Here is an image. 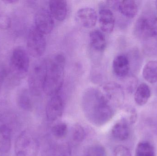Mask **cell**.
<instances>
[{"mask_svg":"<svg viewBox=\"0 0 157 156\" xmlns=\"http://www.w3.org/2000/svg\"><path fill=\"white\" fill-rule=\"evenodd\" d=\"M135 33L140 38H147L155 35L154 20L148 17H140L136 23L134 27Z\"/></svg>","mask_w":157,"mask_h":156,"instance_id":"10","label":"cell"},{"mask_svg":"<svg viewBox=\"0 0 157 156\" xmlns=\"http://www.w3.org/2000/svg\"><path fill=\"white\" fill-rule=\"evenodd\" d=\"M2 2L5 4H15L18 2V1H16V0H6V1H2Z\"/></svg>","mask_w":157,"mask_h":156,"instance_id":"30","label":"cell"},{"mask_svg":"<svg viewBox=\"0 0 157 156\" xmlns=\"http://www.w3.org/2000/svg\"><path fill=\"white\" fill-rule=\"evenodd\" d=\"M54 25V19L50 12L45 9L38 11L35 16L34 26L38 31L43 34H48L52 32Z\"/></svg>","mask_w":157,"mask_h":156,"instance_id":"7","label":"cell"},{"mask_svg":"<svg viewBox=\"0 0 157 156\" xmlns=\"http://www.w3.org/2000/svg\"><path fill=\"white\" fill-rule=\"evenodd\" d=\"M54 156H72L69 145L67 143L58 145L54 149Z\"/></svg>","mask_w":157,"mask_h":156,"instance_id":"27","label":"cell"},{"mask_svg":"<svg viewBox=\"0 0 157 156\" xmlns=\"http://www.w3.org/2000/svg\"><path fill=\"white\" fill-rule=\"evenodd\" d=\"M2 4L0 1V29L6 30L11 27V20Z\"/></svg>","mask_w":157,"mask_h":156,"instance_id":"23","label":"cell"},{"mask_svg":"<svg viewBox=\"0 0 157 156\" xmlns=\"http://www.w3.org/2000/svg\"><path fill=\"white\" fill-rule=\"evenodd\" d=\"M64 102L59 94L52 96L47 104L46 109L47 119L51 122L59 119L63 114Z\"/></svg>","mask_w":157,"mask_h":156,"instance_id":"8","label":"cell"},{"mask_svg":"<svg viewBox=\"0 0 157 156\" xmlns=\"http://www.w3.org/2000/svg\"><path fill=\"white\" fill-rule=\"evenodd\" d=\"M155 4L156 8L157 10V1H156L155 3Z\"/></svg>","mask_w":157,"mask_h":156,"instance_id":"32","label":"cell"},{"mask_svg":"<svg viewBox=\"0 0 157 156\" xmlns=\"http://www.w3.org/2000/svg\"><path fill=\"white\" fill-rule=\"evenodd\" d=\"M112 156H132V154L127 147L121 145L115 148Z\"/></svg>","mask_w":157,"mask_h":156,"instance_id":"28","label":"cell"},{"mask_svg":"<svg viewBox=\"0 0 157 156\" xmlns=\"http://www.w3.org/2000/svg\"><path fill=\"white\" fill-rule=\"evenodd\" d=\"M143 76L146 81L150 83L157 82V61L151 60L148 61L144 67Z\"/></svg>","mask_w":157,"mask_h":156,"instance_id":"20","label":"cell"},{"mask_svg":"<svg viewBox=\"0 0 157 156\" xmlns=\"http://www.w3.org/2000/svg\"><path fill=\"white\" fill-rule=\"evenodd\" d=\"M10 67L14 77L23 79L27 75L29 68V58L27 52L21 47L13 50L10 59Z\"/></svg>","mask_w":157,"mask_h":156,"instance_id":"3","label":"cell"},{"mask_svg":"<svg viewBox=\"0 0 157 156\" xmlns=\"http://www.w3.org/2000/svg\"><path fill=\"white\" fill-rule=\"evenodd\" d=\"M99 23L102 32H112L115 24V18L111 10L105 6H101L99 11Z\"/></svg>","mask_w":157,"mask_h":156,"instance_id":"11","label":"cell"},{"mask_svg":"<svg viewBox=\"0 0 157 156\" xmlns=\"http://www.w3.org/2000/svg\"><path fill=\"white\" fill-rule=\"evenodd\" d=\"M6 77V72L4 71L0 70V91Z\"/></svg>","mask_w":157,"mask_h":156,"instance_id":"29","label":"cell"},{"mask_svg":"<svg viewBox=\"0 0 157 156\" xmlns=\"http://www.w3.org/2000/svg\"><path fill=\"white\" fill-rule=\"evenodd\" d=\"M82 107L91 123L100 126L109 122L114 115L113 106L103 93L95 88L86 90L82 97Z\"/></svg>","mask_w":157,"mask_h":156,"instance_id":"1","label":"cell"},{"mask_svg":"<svg viewBox=\"0 0 157 156\" xmlns=\"http://www.w3.org/2000/svg\"><path fill=\"white\" fill-rule=\"evenodd\" d=\"M90 43L92 48L97 51H103L106 47V40L104 34L99 30H94L89 35Z\"/></svg>","mask_w":157,"mask_h":156,"instance_id":"18","label":"cell"},{"mask_svg":"<svg viewBox=\"0 0 157 156\" xmlns=\"http://www.w3.org/2000/svg\"><path fill=\"white\" fill-rule=\"evenodd\" d=\"M12 127L7 123L0 124V152L8 153L12 144Z\"/></svg>","mask_w":157,"mask_h":156,"instance_id":"14","label":"cell"},{"mask_svg":"<svg viewBox=\"0 0 157 156\" xmlns=\"http://www.w3.org/2000/svg\"><path fill=\"white\" fill-rule=\"evenodd\" d=\"M75 20L80 25L85 28H92L96 25L98 15L96 11L90 7L79 9L75 14Z\"/></svg>","mask_w":157,"mask_h":156,"instance_id":"9","label":"cell"},{"mask_svg":"<svg viewBox=\"0 0 157 156\" xmlns=\"http://www.w3.org/2000/svg\"><path fill=\"white\" fill-rule=\"evenodd\" d=\"M154 27H155V35H157V18L154 20Z\"/></svg>","mask_w":157,"mask_h":156,"instance_id":"31","label":"cell"},{"mask_svg":"<svg viewBox=\"0 0 157 156\" xmlns=\"http://www.w3.org/2000/svg\"><path fill=\"white\" fill-rule=\"evenodd\" d=\"M72 136L74 142L77 143L83 142L85 137V132L84 128L78 124H75L73 128Z\"/></svg>","mask_w":157,"mask_h":156,"instance_id":"26","label":"cell"},{"mask_svg":"<svg viewBox=\"0 0 157 156\" xmlns=\"http://www.w3.org/2000/svg\"><path fill=\"white\" fill-rule=\"evenodd\" d=\"M104 93L112 105L118 104L121 101L123 97L122 89L119 84L111 82L104 88Z\"/></svg>","mask_w":157,"mask_h":156,"instance_id":"13","label":"cell"},{"mask_svg":"<svg viewBox=\"0 0 157 156\" xmlns=\"http://www.w3.org/2000/svg\"><path fill=\"white\" fill-rule=\"evenodd\" d=\"M85 156H107V152L102 146L94 145L87 149Z\"/></svg>","mask_w":157,"mask_h":156,"instance_id":"24","label":"cell"},{"mask_svg":"<svg viewBox=\"0 0 157 156\" xmlns=\"http://www.w3.org/2000/svg\"><path fill=\"white\" fill-rule=\"evenodd\" d=\"M50 13L55 19L59 21L65 20L68 12V5L64 0H52L50 1Z\"/></svg>","mask_w":157,"mask_h":156,"instance_id":"15","label":"cell"},{"mask_svg":"<svg viewBox=\"0 0 157 156\" xmlns=\"http://www.w3.org/2000/svg\"><path fill=\"white\" fill-rule=\"evenodd\" d=\"M27 47L29 53L35 58L40 57L46 50V39L45 35L40 33L34 26L29 30L27 37Z\"/></svg>","mask_w":157,"mask_h":156,"instance_id":"6","label":"cell"},{"mask_svg":"<svg viewBox=\"0 0 157 156\" xmlns=\"http://www.w3.org/2000/svg\"><path fill=\"white\" fill-rule=\"evenodd\" d=\"M151 96V90L149 86L142 83L137 87L134 94L136 103L139 106H144L147 103Z\"/></svg>","mask_w":157,"mask_h":156,"instance_id":"19","label":"cell"},{"mask_svg":"<svg viewBox=\"0 0 157 156\" xmlns=\"http://www.w3.org/2000/svg\"><path fill=\"white\" fill-rule=\"evenodd\" d=\"M153 146L147 142H141L136 146L135 156H155Z\"/></svg>","mask_w":157,"mask_h":156,"instance_id":"22","label":"cell"},{"mask_svg":"<svg viewBox=\"0 0 157 156\" xmlns=\"http://www.w3.org/2000/svg\"><path fill=\"white\" fill-rule=\"evenodd\" d=\"M117 6L121 13L128 18H133L138 13L136 2L132 0L118 1Z\"/></svg>","mask_w":157,"mask_h":156,"instance_id":"17","label":"cell"},{"mask_svg":"<svg viewBox=\"0 0 157 156\" xmlns=\"http://www.w3.org/2000/svg\"><path fill=\"white\" fill-rule=\"evenodd\" d=\"M130 125L125 119L122 118L113 127V136L118 141H124L127 140L130 134Z\"/></svg>","mask_w":157,"mask_h":156,"instance_id":"16","label":"cell"},{"mask_svg":"<svg viewBox=\"0 0 157 156\" xmlns=\"http://www.w3.org/2000/svg\"><path fill=\"white\" fill-rule=\"evenodd\" d=\"M39 145L37 140L27 131H23L16 140L15 152L16 156H36Z\"/></svg>","mask_w":157,"mask_h":156,"instance_id":"5","label":"cell"},{"mask_svg":"<svg viewBox=\"0 0 157 156\" xmlns=\"http://www.w3.org/2000/svg\"><path fill=\"white\" fill-rule=\"evenodd\" d=\"M112 67L113 70L116 76L124 78L128 75L130 71L129 59L124 55H118L113 60Z\"/></svg>","mask_w":157,"mask_h":156,"instance_id":"12","label":"cell"},{"mask_svg":"<svg viewBox=\"0 0 157 156\" xmlns=\"http://www.w3.org/2000/svg\"><path fill=\"white\" fill-rule=\"evenodd\" d=\"M47 59L36 63L31 69L28 78L30 93L35 96L40 95L43 92V84L46 74Z\"/></svg>","mask_w":157,"mask_h":156,"instance_id":"4","label":"cell"},{"mask_svg":"<svg viewBox=\"0 0 157 156\" xmlns=\"http://www.w3.org/2000/svg\"><path fill=\"white\" fill-rule=\"evenodd\" d=\"M53 136L56 138L61 139L66 136L68 132V126L64 123L55 125L52 129Z\"/></svg>","mask_w":157,"mask_h":156,"instance_id":"25","label":"cell"},{"mask_svg":"<svg viewBox=\"0 0 157 156\" xmlns=\"http://www.w3.org/2000/svg\"><path fill=\"white\" fill-rule=\"evenodd\" d=\"M18 107L27 111H30L33 109V102L28 91L24 90L18 94L17 99Z\"/></svg>","mask_w":157,"mask_h":156,"instance_id":"21","label":"cell"},{"mask_svg":"<svg viewBox=\"0 0 157 156\" xmlns=\"http://www.w3.org/2000/svg\"><path fill=\"white\" fill-rule=\"evenodd\" d=\"M65 58L63 54L58 53L47 59L43 92L50 96L59 94L64 82Z\"/></svg>","mask_w":157,"mask_h":156,"instance_id":"2","label":"cell"}]
</instances>
